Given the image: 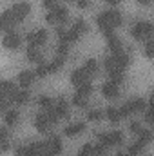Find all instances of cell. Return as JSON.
Segmentation results:
<instances>
[{
	"mask_svg": "<svg viewBox=\"0 0 154 156\" xmlns=\"http://www.w3.org/2000/svg\"><path fill=\"white\" fill-rule=\"evenodd\" d=\"M26 40H27V44H29V45L40 47V45H44V44L47 42V31H45L44 27L35 29V31H31V33H27V35H26Z\"/></svg>",
	"mask_w": 154,
	"mask_h": 156,
	"instance_id": "cell-5",
	"label": "cell"
},
{
	"mask_svg": "<svg viewBox=\"0 0 154 156\" xmlns=\"http://www.w3.org/2000/svg\"><path fill=\"white\" fill-rule=\"evenodd\" d=\"M113 56H114V60L118 62V66H120L121 69H127V67H129V64H131V56H129V53L120 51V53H116V55H113Z\"/></svg>",
	"mask_w": 154,
	"mask_h": 156,
	"instance_id": "cell-21",
	"label": "cell"
},
{
	"mask_svg": "<svg viewBox=\"0 0 154 156\" xmlns=\"http://www.w3.org/2000/svg\"><path fill=\"white\" fill-rule=\"evenodd\" d=\"M73 104L76 107H87V98L85 96H80V94H75L73 96Z\"/></svg>",
	"mask_w": 154,
	"mask_h": 156,
	"instance_id": "cell-35",
	"label": "cell"
},
{
	"mask_svg": "<svg viewBox=\"0 0 154 156\" xmlns=\"http://www.w3.org/2000/svg\"><path fill=\"white\" fill-rule=\"evenodd\" d=\"M35 127L38 129V133H47V131H49L51 122H49V118L45 116V113L37 115V118H35Z\"/></svg>",
	"mask_w": 154,
	"mask_h": 156,
	"instance_id": "cell-16",
	"label": "cell"
},
{
	"mask_svg": "<svg viewBox=\"0 0 154 156\" xmlns=\"http://www.w3.org/2000/svg\"><path fill=\"white\" fill-rule=\"evenodd\" d=\"M2 45H4L5 49L15 51V49H18V47L22 45V37H20L16 31H7V33L4 35V38H2Z\"/></svg>",
	"mask_w": 154,
	"mask_h": 156,
	"instance_id": "cell-6",
	"label": "cell"
},
{
	"mask_svg": "<svg viewBox=\"0 0 154 156\" xmlns=\"http://www.w3.org/2000/svg\"><path fill=\"white\" fill-rule=\"evenodd\" d=\"M45 20H47L49 24H54V18H53V13H47V15H45Z\"/></svg>",
	"mask_w": 154,
	"mask_h": 156,
	"instance_id": "cell-48",
	"label": "cell"
},
{
	"mask_svg": "<svg viewBox=\"0 0 154 156\" xmlns=\"http://www.w3.org/2000/svg\"><path fill=\"white\" fill-rule=\"evenodd\" d=\"M129 129H131V133H134V134H138L140 131H142V125H140V122H131V125H129Z\"/></svg>",
	"mask_w": 154,
	"mask_h": 156,
	"instance_id": "cell-42",
	"label": "cell"
},
{
	"mask_svg": "<svg viewBox=\"0 0 154 156\" xmlns=\"http://www.w3.org/2000/svg\"><path fill=\"white\" fill-rule=\"evenodd\" d=\"M121 0H107V4H111V5H118Z\"/></svg>",
	"mask_w": 154,
	"mask_h": 156,
	"instance_id": "cell-49",
	"label": "cell"
},
{
	"mask_svg": "<svg viewBox=\"0 0 154 156\" xmlns=\"http://www.w3.org/2000/svg\"><path fill=\"white\" fill-rule=\"evenodd\" d=\"M91 151H93V145H91V144H85V145L80 147V151H78L76 156H89L91 154Z\"/></svg>",
	"mask_w": 154,
	"mask_h": 156,
	"instance_id": "cell-38",
	"label": "cell"
},
{
	"mask_svg": "<svg viewBox=\"0 0 154 156\" xmlns=\"http://www.w3.org/2000/svg\"><path fill=\"white\" fill-rule=\"evenodd\" d=\"M121 13L118 11V9H107V11H103V13H100L98 16H96V26L105 33V31H114L116 27H120L121 26Z\"/></svg>",
	"mask_w": 154,
	"mask_h": 156,
	"instance_id": "cell-1",
	"label": "cell"
},
{
	"mask_svg": "<svg viewBox=\"0 0 154 156\" xmlns=\"http://www.w3.org/2000/svg\"><path fill=\"white\" fill-rule=\"evenodd\" d=\"M145 100L143 98H132V100H129V102H125L118 111H120V115L121 118L123 116H129V115H132V113H138V111H143L145 109Z\"/></svg>",
	"mask_w": 154,
	"mask_h": 156,
	"instance_id": "cell-3",
	"label": "cell"
},
{
	"mask_svg": "<svg viewBox=\"0 0 154 156\" xmlns=\"http://www.w3.org/2000/svg\"><path fill=\"white\" fill-rule=\"evenodd\" d=\"M45 116L49 118V122H51V125H54V123H58V115H56V111H54V104L51 105V107H47L45 109Z\"/></svg>",
	"mask_w": 154,
	"mask_h": 156,
	"instance_id": "cell-29",
	"label": "cell"
},
{
	"mask_svg": "<svg viewBox=\"0 0 154 156\" xmlns=\"http://www.w3.org/2000/svg\"><path fill=\"white\" fill-rule=\"evenodd\" d=\"M143 111H145V122H147V123H152V102L147 104Z\"/></svg>",
	"mask_w": 154,
	"mask_h": 156,
	"instance_id": "cell-37",
	"label": "cell"
},
{
	"mask_svg": "<svg viewBox=\"0 0 154 156\" xmlns=\"http://www.w3.org/2000/svg\"><path fill=\"white\" fill-rule=\"evenodd\" d=\"M42 2H44V5L47 9H54L56 7V0H42Z\"/></svg>",
	"mask_w": 154,
	"mask_h": 156,
	"instance_id": "cell-45",
	"label": "cell"
},
{
	"mask_svg": "<svg viewBox=\"0 0 154 156\" xmlns=\"http://www.w3.org/2000/svg\"><path fill=\"white\" fill-rule=\"evenodd\" d=\"M15 154H16V156H29L27 145H18V147L15 149Z\"/></svg>",
	"mask_w": 154,
	"mask_h": 156,
	"instance_id": "cell-40",
	"label": "cell"
},
{
	"mask_svg": "<svg viewBox=\"0 0 154 156\" xmlns=\"http://www.w3.org/2000/svg\"><path fill=\"white\" fill-rule=\"evenodd\" d=\"M89 78H91V76H87V73L80 67V69H75V71L71 73V83L78 87V85H82V83L89 82Z\"/></svg>",
	"mask_w": 154,
	"mask_h": 156,
	"instance_id": "cell-15",
	"label": "cell"
},
{
	"mask_svg": "<svg viewBox=\"0 0 154 156\" xmlns=\"http://www.w3.org/2000/svg\"><path fill=\"white\" fill-rule=\"evenodd\" d=\"M107 118L111 120V123H120L121 122V115L116 107H107Z\"/></svg>",
	"mask_w": 154,
	"mask_h": 156,
	"instance_id": "cell-28",
	"label": "cell"
},
{
	"mask_svg": "<svg viewBox=\"0 0 154 156\" xmlns=\"http://www.w3.org/2000/svg\"><path fill=\"white\" fill-rule=\"evenodd\" d=\"M16 26V20L11 13V9H5L2 15H0V31L7 33V31H13V27Z\"/></svg>",
	"mask_w": 154,
	"mask_h": 156,
	"instance_id": "cell-8",
	"label": "cell"
},
{
	"mask_svg": "<svg viewBox=\"0 0 154 156\" xmlns=\"http://www.w3.org/2000/svg\"><path fill=\"white\" fill-rule=\"evenodd\" d=\"M9 140H4V142H0V153H5V151H9Z\"/></svg>",
	"mask_w": 154,
	"mask_h": 156,
	"instance_id": "cell-44",
	"label": "cell"
},
{
	"mask_svg": "<svg viewBox=\"0 0 154 156\" xmlns=\"http://www.w3.org/2000/svg\"><path fill=\"white\" fill-rule=\"evenodd\" d=\"M33 73H35V76H38V78H44L45 75H49V71H47V64H38L37 69H35Z\"/></svg>",
	"mask_w": 154,
	"mask_h": 156,
	"instance_id": "cell-32",
	"label": "cell"
},
{
	"mask_svg": "<svg viewBox=\"0 0 154 156\" xmlns=\"http://www.w3.org/2000/svg\"><path fill=\"white\" fill-rule=\"evenodd\" d=\"M142 149H143V145H142L140 142H136V144H132V145H131V147H129V149H127L125 153H127L129 156H140Z\"/></svg>",
	"mask_w": 154,
	"mask_h": 156,
	"instance_id": "cell-30",
	"label": "cell"
},
{
	"mask_svg": "<svg viewBox=\"0 0 154 156\" xmlns=\"http://www.w3.org/2000/svg\"><path fill=\"white\" fill-rule=\"evenodd\" d=\"M18 116H20V113H18L16 109H9V111L5 113V123H7L9 127H13V125L18 122Z\"/></svg>",
	"mask_w": 154,
	"mask_h": 156,
	"instance_id": "cell-27",
	"label": "cell"
},
{
	"mask_svg": "<svg viewBox=\"0 0 154 156\" xmlns=\"http://www.w3.org/2000/svg\"><path fill=\"white\" fill-rule=\"evenodd\" d=\"M35 73L33 71H29V69H24V71H20L18 73V82H20V85L24 87V89H27L33 82H35Z\"/></svg>",
	"mask_w": 154,
	"mask_h": 156,
	"instance_id": "cell-14",
	"label": "cell"
},
{
	"mask_svg": "<svg viewBox=\"0 0 154 156\" xmlns=\"http://www.w3.org/2000/svg\"><path fill=\"white\" fill-rule=\"evenodd\" d=\"M54 111L58 118H69V105H67V100L65 98H58L56 104H54Z\"/></svg>",
	"mask_w": 154,
	"mask_h": 156,
	"instance_id": "cell-17",
	"label": "cell"
},
{
	"mask_svg": "<svg viewBox=\"0 0 154 156\" xmlns=\"http://www.w3.org/2000/svg\"><path fill=\"white\" fill-rule=\"evenodd\" d=\"M91 93H93V83H91V82H85V83L78 85V89H76V94L85 96V98H89V96H91Z\"/></svg>",
	"mask_w": 154,
	"mask_h": 156,
	"instance_id": "cell-25",
	"label": "cell"
},
{
	"mask_svg": "<svg viewBox=\"0 0 154 156\" xmlns=\"http://www.w3.org/2000/svg\"><path fill=\"white\" fill-rule=\"evenodd\" d=\"M83 129H85V123H83V122H78V123H73V125H67V127L64 129V134L69 136V138H73V136L80 134Z\"/></svg>",
	"mask_w": 154,
	"mask_h": 156,
	"instance_id": "cell-19",
	"label": "cell"
},
{
	"mask_svg": "<svg viewBox=\"0 0 154 156\" xmlns=\"http://www.w3.org/2000/svg\"><path fill=\"white\" fill-rule=\"evenodd\" d=\"M105 40H107V45H109V51L111 55H116L120 51H123V45H121V40L114 35V31H105Z\"/></svg>",
	"mask_w": 154,
	"mask_h": 156,
	"instance_id": "cell-10",
	"label": "cell"
},
{
	"mask_svg": "<svg viewBox=\"0 0 154 156\" xmlns=\"http://www.w3.org/2000/svg\"><path fill=\"white\" fill-rule=\"evenodd\" d=\"M64 62H65L64 56H56L51 64H47V71H49V73H56V71H60V69L64 67Z\"/></svg>",
	"mask_w": 154,
	"mask_h": 156,
	"instance_id": "cell-23",
	"label": "cell"
},
{
	"mask_svg": "<svg viewBox=\"0 0 154 156\" xmlns=\"http://www.w3.org/2000/svg\"><path fill=\"white\" fill-rule=\"evenodd\" d=\"M4 140H9V133L5 127H0V142H4Z\"/></svg>",
	"mask_w": 154,
	"mask_h": 156,
	"instance_id": "cell-43",
	"label": "cell"
},
{
	"mask_svg": "<svg viewBox=\"0 0 154 156\" xmlns=\"http://www.w3.org/2000/svg\"><path fill=\"white\" fill-rule=\"evenodd\" d=\"M138 2H140L142 5H149V4H151V0H138Z\"/></svg>",
	"mask_w": 154,
	"mask_h": 156,
	"instance_id": "cell-50",
	"label": "cell"
},
{
	"mask_svg": "<svg viewBox=\"0 0 154 156\" xmlns=\"http://www.w3.org/2000/svg\"><path fill=\"white\" fill-rule=\"evenodd\" d=\"M105 149H107V147H103L102 144H96V147H93L91 154H93V156H103V153H105Z\"/></svg>",
	"mask_w": 154,
	"mask_h": 156,
	"instance_id": "cell-39",
	"label": "cell"
},
{
	"mask_svg": "<svg viewBox=\"0 0 154 156\" xmlns=\"http://www.w3.org/2000/svg\"><path fill=\"white\" fill-rule=\"evenodd\" d=\"M56 53H58V56H67L69 55V44L67 42H60L58 44V47H56Z\"/></svg>",
	"mask_w": 154,
	"mask_h": 156,
	"instance_id": "cell-31",
	"label": "cell"
},
{
	"mask_svg": "<svg viewBox=\"0 0 154 156\" xmlns=\"http://www.w3.org/2000/svg\"><path fill=\"white\" fill-rule=\"evenodd\" d=\"M82 69L87 73V76H93V75H96V73H98V62H96L94 58H87V60L83 62Z\"/></svg>",
	"mask_w": 154,
	"mask_h": 156,
	"instance_id": "cell-20",
	"label": "cell"
},
{
	"mask_svg": "<svg viewBox=\"0 0 154 156\" xmlns=\"http://www.w3.org/2000/svg\"><path fill=\"white\" fill-rule=\"evenodd\" d=\"M7 105H9V102H7L5 98H2V96H0V111H4Z\"/></svg>",
	"mask_w": 154,
	"mask_h": 156,
	"instance_id": "cell-47",
	"label": "cell"
},
{
	"mask_svg": "<svg viewBox=\"0 0 154 156\" xmlns=\"http://www.w3.org/2000/svg\"><path fill=\"white\" fill-rule=\"evenodd\" d=\"M145 56L147 58H152L154 56V40L152 38L145 40Z\"/></svg>",
	"mask_w": 154,
	"mask_h": 156,
	"instance_id": "cell-33",
	"label": "cell"
},
{
	"mask_svg": "<svg viewBox=\"0 0 154 156\" xmlns=\"http://www.w3.org/2000/svg\"><path fill=\"white\" fill-rule=\"evenodd\" d=\"M16 91L18 89H16V85L13 82H9V80H2L0 82V96L5 98L9 104H13V96H15Z\"/></svg>",
	"mask_w": 154,
	"mask_h": 156,
	"instance_id": "cell-9",
	"label": "cell"
},
{
	"mask_svg": "<svg viewBox=\"0 0 154 156\" xmlns=\"http://www.w3.org/2000/svg\"><path fill=\"white\" fill-rule=\"evenodd\" d=\"M38 105L40 107H44V109H47V107L53 105V100H51L49 96H40L38 98Z\"/></svg>",
	"mask_w": 154,
	"mask_h": 156,
	"instance_id": "cell-36",
	"label": "cell"
},
{
	"mask_svg": "<svg viewBox=\"0 0 154 156\" xmlns=\"http://www.w3.org/2000/svg\"><path fill=\"white\" fill-rule=\"evenodd\" d=\"M107 140H109V147L111 145H121L123 144V133L121 131H113L107 134Z\"/></svg>",
	"mask_w": 154,
	"mask_h": 156,
	"instance_id": "cell-22",
	"label": "cell"
},
{
	"mask_svg": "<svg viewBox=\"0 0 154 156\" xmlns=\"http://www.w3.org/2000/svg\"><path fill=\"white\" fill-rule=\"evenodd\" d=\"M11 13H13V16H15V20H16V24H18L20 20H24V18L31 13V4H29L27 0L16 2V4L11 7Z\"/></svg>",
	"mask_w": 154,
	"mask_h": 156,
	"instance_id": "cell-4",
	"label": "cell"
},
{
	"mask_svg": "<svg viewBox=\"0 0 154 156\" xmlns=\"http://www.w3.org/2000/svg\"><path fill=\"white\" fill-rule=\"evenodd\" d=\"M138 136H140V140H138V142H140L143 147H145V145H149V144L152 142V133H151V131H147V129H142V131L138 133Z\"/></svg>",
	"mask_w": 154,
	"mask_h": 156,
	"instance_id": "cell-26",
	"label": "cell"
},
{
	"mask_svg": "<svg viewBox=\"0 0 154 156\" xmlns=\"http://www.w3.org/2000/svg\"><path fill=\"white\" fill-rule=\"evenodd\" d=\"M118 93H120V91H118V85L113 83V82H105V83L102 85V94H103L105 98H111V100H113V98L118 96Z\"/></svg>",
	"mask_w": 154,
	"mask_h": 156,
	"instance_id": "cell-18",
	"label": "cell"
},
{
	"mask_svg": "<svg viewBox=\"0 0 154 156\" xmlns=\"http://www.w3.org/2000/svg\"><path fill=\"white\" fill-rule=\"evenodd\" d=\"M62 153V142L58 136H53L51 140L45 142V149L42 151L40 156H58Z\"/></svg>",
	"mask_w": 154,
	"mask_h": 156,
	"instance_id": "cell-7",
	"label": "cell"
},
{
	"mask_svg": "<svg viewBox=\"0 0 154 156\" xmlns=\"http://www.w3.org/2000/svg\"><path fill=\"white\" fill-rule=\"evenodd\" d=\"M51 13H53L54 22H58V24H65L67 18H69V11H67L65 5H56L54 9H51Z\"/></svg>",
	"mask_w": 154,
	"mask_h": 156,
	"instance_id": "cell-12",
	"label": "cell"
},
{
	"mask_svg": "<svg viewBox=\"0 0 154 156\" xmlns=\"http://www.w3.org/2000/svg\"><path fill=\"white\" fill-rule=\"evenodd\" d=\"M152 24L151 22H147V20H140V22H136L134 24V27H132V31H131V35H132V38L134 40H140V42H143V40H149L152 38Z\"/></svg>",
	"mask_w": 154,
	"mask_h": 156,
	"instance_id": "cell-2",
	"label": "cell"
},
{
	"mask_svg": "<svg viewBox=\"0 0 154 156\" xmlns=\"http://www.w3.org/2000/svg\"><path fill=\"white\" fill-rule=\"evenodd\" d=\"M73 27L78 31V35H80V37L87 31V24H85V20H82V18H78L76 22H75V26H73Z\"/></svg>",
	"mask_w": 154,
	"mask_h": 156,
	"instance_id": "cell-34",
	"label": "cell"
},
{
	"mask_svg": "<svg viewBox=\"0 0 154 156\" xmlns=\"http://www.w3.org/2000/svg\"><path fill=\"white\" fill-rule=\"evenodd\" d=\"M65 2H71V0H65Z\"/></svg>",
	"mask_w": 154,
	"mask_h": 156,
	"instance_id": "cell-52",
	"label": "cell"
},
{
	"mask_svg": "<svg viewBox=\"0 0 154 156\" xmlns=\"http://www.w3.org/2000/svg\"><path fill=\"white\" fill-rule=\"evenodd\" d=\"M102 118V111H89V115H87V120H91V122H94V120H100Z\"/></svg>",
	"mask_w": 154,
	"mask_h": 156,
	"instance_id": "cell-41",
	"label": "cell"
},
{
	"mask_svg": "<svg viewBox=\"0 0 154 156\" xmlns=\"http://www.w3.org/2000/svg\"><path fill=\"white\" fill-rule=\"evenodd\" d=\"M116 156H129L127 153H123V151H120V153H116Z\"/></svg>",
	"mask_w": 154,
	"mask_h": 156,
	"instance_id": "cell-51",
	"label": "cell"
},
{
	"mask_svg": "<svg viewBox=\"0 0 154 156\" xmlns=\"http://www.w3.org/2000/svg\"><path fill=\"white\" fill-rule=\"evenodd\" d=\"M26 56H27V60L29 62H33V64H45L44 62V55H42V51H40L38 47H35V45H29L27 47V51H26Z\"/></svg>",
	"mask_w": 154,
	"mask_h": 156,
	"instance_id": "cell-11",
	"label": "cell"
},
{
	"mask_svg": "<svg viewBox=\"0 0 154 156\" xmlns=\"http://www.w3.org/2000/svg\"><path fill=\"white\" fill-rule=\"evenodd\" d=\"M27 100H29V93H27L26 89L16 91V93H15V96H13V104H18V105L27 104Z\"/></svg>",
	"mask_w": 154,
	"mask_h": 156,
	"instance_id": "cell-24",
	"label": "cell"
},
{
	"mask_svg": "<svg viewBox=\"0 0 154 156\" xmlns=\"http://www.w3.org/2000/svg\"><path fill=\"white\" fill-rule=\"evenodd\" d=\"M89 5H91L89 0H78V7H80V9H87Z\"/></svg>",
	"mask_w": 154,
	"mask_h": 156,
	"instance_id": "cell-46",
	"label": "cell"
},
{
	"mask_svg": "<svg viewBox=\"0 0 154 156\" xmlns=\"http://www.w3.org/2000/svg\"><path fill=\"white\" fill-rule=\"evenodd\" d=\"M105 69H107L109 76H114V75H123V69L118 66V62L114 60V56H113V55L105 58Z\"/></svg>",
	"mask_w": 154,
	"mask_h": 156,
	"instance_id": "cell-13",
	"label": "cell"
}]
</instances>
